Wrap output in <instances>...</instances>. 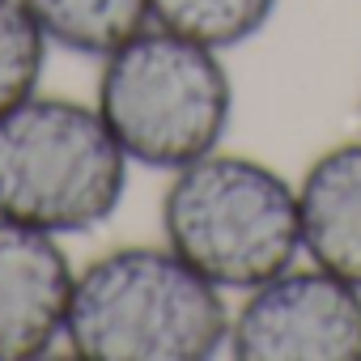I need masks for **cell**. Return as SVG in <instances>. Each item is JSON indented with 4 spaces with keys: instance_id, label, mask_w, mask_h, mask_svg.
Listing matches in <instances>:
<instances>
[{
    "instance_id": "1",
    "label": "cell",
    "mask_w": 361,
    "mask_h": 361,
    "mask_svg": "<svg viewBox=\"0 0 361 361\" xmlns=\"http://www.w3.org/2000/svg\"><path fill=\"white\" fill-rule=\"evenodd\" d=\"M230 340V293L166 243H119L73 276L64 348L81 361H209Z\"/></svg>"
},
{
    "instance_id": "2",
    "label": "cell",
    "mask_w": 361,
    "mask_h": 361,
    "mask_svg": "<svg viewBox=\"0 0 361 361\" xmlns=\"http://www.w3.org/2000/svg\"><path fill=\"white\" fill-rule=\"evenodd\" d=\"M157 221L161 243L221 293H247L302 259L298 183L226 145L166 174Z\"/></svg>"
},
{
    "instance_id": "3",
    "label": "cell",
    "mask_w": 361,
    "mask_h": 361,
    "mask_svg": "<svg viewBox=\"0 0 361 361\" xmlns=\"http://www.w3.org/2000/svg\"><path fill=\"white\" fill-rule=\"evenodd\" d=\"M94 106L132 166L170 174L226 145L234 77L226 51L149 22L102 60Z\"/></svg>"
},
{
    "instance_id": "4",
    "label": "cell",
    "mask_w": 361,
    "mask_h": 361,
    "mask_svg": "<svg viewBox=\"0 0 361 361\" xmlns=\"http://www.w3.org/2000/svg\"><path fill=\"white\" fill-rule=\"evenodd\" d=\"M128 178L132 161L94 102L39 90L0 115V217L90 234L119 213Z\"/></svg>"
},
{
    "instance_id": "5",
    "label": "cell",
    "mask_w": 361,
    "mask_h": 361,
    "mask_svg": "<svg viewBox=\"0 0 361 361\" xmlns=\"http://www.w3.org/2000/svg\"><path fill=\"white\" fill-rule=\"evenodd\" d=\"M226 353L238 361H361V289L298 259L238 293Z\"/></svg>"
},
{
    "instance_id": "6",
    "label": "cell",
    "mask_w": 361,
    "mask_h": 361,
    "mask_svg": "<svg viewBox=\"0 0 361 361\" xmlns=\"http://www.w3.org/2000/svg\"><path fill=\"white\" fill-rule=\"evenodd\" d=\"M73 276L56 234L0 217V361H39L64 348Z\"/></svg>"
},
{
    "instance_id": "7",
    "label": "cell",
    "mask_w": 361,
    "mask_h": 361,
    "mask_svg": "<svg viewBox=\"0 0 361 361\" xmlns=\"http://www.w3.org/2000/svg\"><path fill=\"white\" fill-rule=\"evenodd\" d=\"M302 259L361 289V136L327 145L298 178Z\"/></svg>"
},
{
    "instance_id": "8",
    "label": "cell",
    "mask_w": 361,
    "mask_h": 361,
    "mask_svg": "<svg viewBox=\"0 0 361 361\" xmlns=\"http://www.w3.org/2000/svg\"><path fill=\"white\" fill-rule=\"evenodd\" d=\"M43 39L68 56L106 60L153 22L149 0H22Z\"/></svg>"
},
{
    "instance_id": "9",
    "label": "cell",
    "mask_w": 361,
    "mask_h": 361,
    "mask_svg": "<svg viewBox=\"0 0 361 361\" xmlns=\"http://www.w3.org/2000/svg\"><path fill=\"white\" fill-rule=\"evenodd\" d=\"M281 0H149L153 22L217 51H234L259 39Z\"/></svg>"
},
{
    "instance_id": "10",
    "label": "cell",
    "mask_w": 361,
    "mask_h": 361,
    "mask_svg": "<svg viewBox=\"0 0 361 361\" xmlns=\"http://www.w3.org/2000/svg\"><path fill=\"white\" fill-rule=\"evenodd\" d=\"M51 43L22 0H0V115L43 90Z\"/></svg>"
}]
</instances>
